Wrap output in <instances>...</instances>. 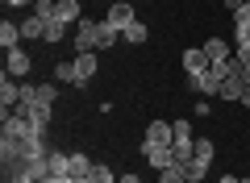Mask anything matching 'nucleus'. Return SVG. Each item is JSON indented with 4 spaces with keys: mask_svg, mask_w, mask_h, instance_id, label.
Masks as SVG:
<instances>
[{
    "mask_svg": "<svg viewBox=\"0 0 250 183\" xmlns=\"http://www.w3.org/2000/svg\"><path fill=\"white\" fill-rule=\"evenodd\" d=\"M96 42H100V21H75V54H88V50H96Z\"/></svg>",
    "mask_w": 250,
    "mask_h": 183,
    "instance_id": "1",
    "label": "nucleus"
},
{
    "mask_svg": "<svg viewBox=\"0 0 250 183\" xmlns=\"http://www.w3.org/2000/svg\"><path fill=\"white\" fill-rule=\"evenodd\" d=\"M108 25H113V29H121V34H125V29H129V25H134V21H138V13H134V0H121V4H108Z\"/></svg>",
    "mask_w": 250,
    "mask_h": 183,
    "instance_id": "2",
    "label": "nucleus"
},
{
    "mask_svg": "<svg viewBox=\"0 0 250 183\" xmlns=\"http://www.w3.org/2000/svg\"><path fill=\"white\" fill-rule=\"evenodd\" d=\"M142 158L154 171H167V166H175V146H146L142 142Z\"/></svg>",
    "mask_w": 250,
    "mask_h": 183,
    "instance_id": "3",
    "label": "nucleus"
},
{
    "mask_svg": "<svg viewBox=\"0 0 250 183\" xmlns=\"http://www.w3.org/2000/svg\"><path fill=\"white\" fill-rule=\"evenodd\" d=\"M142 142L146 146H175V129H171V121H150Z\"/></svg>",
    "mask_w": 250,
    "mask_h": 183,
    "instance_id": "4",
    "label": "nucleus"
},
{
    "mask_svg": "<svg viewBox=\"0 0 250 183\" xmlns=\"http://www.w3.org/2000/svg\"><path fill=\"white\" fill-rule=\"evenodd\" d=\"M17 104H21V83L4 71V75H0V108H4V113H13Z\"/></svg>",
    "mask_w": 250,
    "mask_h": 183,
    "instance_id": "5",
    "label": "nucleus"
},
{
    "mask_svg": "<svg viewBox=\"0 0 250 183\" xmlns=\"http://www.w3.org/2000/svg\"><path fill=\"white\" fill-rule=\"evenodd\" d=\"M96 67H100L96 50H88V54H75V75H80V83H75V87H88V83H92V75H96Z\"/></svg>",
    "mask_w": 250,
    "mask_h": 183,
    "instance_id": "6",
    "label": "nucleus"
},
{
    "mask_svg": "<svg viewBox=\"0 0 250 183\" xmlns=\"http://www.w3.org/2000/svg\"><path fill=\"white\" fill-rule=\"evenodd\" d=\"M179 59H184V71H188V75H200V71L213 67V62H208V54H205V46H192V50H184Z\"/></svg>",
    "mask_w": 250,
    "mask_h": 183,
    "instance_id": "7",
    "label": "nucleus"
},
{
    "mask_svg": "<svg viewBox=\"0 0 250 183\" xmlns=\"http://www.w3.org/2000/svg\"><path fill=\"white\" fill-rule=\"evenodd\" d=\"M4 71H9L13 79H21L29 71V54L21 50V46H17V50H4Z\"/></svg>",
    "mask_w": 250,
    "mask_h": 183,
    "instance_id": "8",
    "label": "nucleus"
},
{
    "mask_svg": "<svg viewBox=\"0 0 250 183\" xmlns=\"http://www.w3.org/2000/svg\"><path fill=\"white\" fill-rule=\"evenodd\" d=\"M205 54H208V62H229V59H233V46L225 42V38H208V42H205Z\"/></svg>",
    "mask_w": 250,
    "mask_h": 183,
    "instance_id": "9",
    "label": "nucleus"
},
{
    "mask_svg": "<svg viewBox=\"0 0 250 183\" xmlns=\"http://www.w3.org/2000/svg\"><path fill=\"white\" fill-rule=\"evenodd\" d=\"M46 171L59 175V179H71V154H59V150H50V154H46Z\"/></svg>",
    "mask_w": 250,
    "mask_h": 183,
    "instance_id": "10",
    "label": "nucleus"
},
{
    "mask_svg": "<svg viewBox=\"0 0 250 183\" xmlns=\"http://www.w3.org/2000/svg\"><path fill=\"white\" fill-rule=\"evenodd\" d=\"M0 46H4V50H17L21 46V21H4V25H0Z\"/></svg>",
    "mask_w": 250,
    "mask_h": 183,
    "instance_id": "11",
    "label": "nucleus"
},
{
    "mask_svg": "<svg viewBox=\"0 0 250 183\" xmlns=\"http://www.w3.org/2000/svg\"><path fill=\"white\" fill-rule=\"evenodd\" d=\"M54 17L62 21V25H71V21H83V9H80V0H59V13Z\"/></svg>",
    "mask_w": 250,
    "mask_h": 183,
    "instance_id": "12",
    "label": "nucleus"
},
{
    "mask_svg": "<svg viewBox=\"0 0 250 183\" xmlns=\"http://www.w3.org/2000/svg\"><path fill=\"white\" fill-rule=\"evenodd\" d=\"M242 92H246V83H242V75H229L221 83V100H242Z\"/></svg>",
    "mask_w": 250,
    "mask_h": 183,
    "instance_id": "13",
    "label": "nucleus"
},
{
    "mask_svg": "<svg viewBox=\"0 0 250 183\" xmlns=\"http://www.w3.org/2000/svg\"><path fill=\"white\" fill-rule=\"evenodd\" d=\"M62 38H67V25H62L59 17H54V21H46V34H42V42H50V46H59Z\"/></svg>",
    "mask_w": 250,
    "mask_h": 183,
    "instance_id": "14",
    "label": "nucleus"
},
{
    "mask_svg": "<svg viewBox=\"0 0 250 183\" xmlns=\"http://www.w3.org/2000/svg\"><path fill=\"white\" fill-rule=\"evenodd\" d=\"M92 158L88 154H71V179H83V175H92Z\"/></svg>",
    "mask_w": 250,
    "mask_h": 183,
    "instance_id": "15",
    "label": "nucleus"
},
{
    "mask_svg": "<svg viewBox=\"0 0 250 183\" xmlns=\"http://www.w3.org/2000/svg\"><path fill=\"white\" fill-rule=\"evenodd\" d=\"M117 38H121V29H113L108 21H100V42H96V50H113Z\"/></svg>",
    "mask_w": 250,
    "mask_h": 183,
    "instance_id": "16",
    "label": "nucleus"
},
{
    "mask_svg": "<svg viewBox=\"0 0 250 183\" xmlns=\"http://www.w3.org/2000/svg\"><path fill=\"white\" fill-rule=\"evenodd\" d=\"M121 38H125V42H129V46H142V42H146V38H150V29H146V25H142V21H134V25L125 29V34H121Z\"/></svg>",
    "mask_w": 250,
    "mask_h": 183,
    "instance_id": "17",
    "label": "nucleus"
},
{
    "mask_svg": "<svg viewBox=\"0 0 250 183\" xmlns=\"http://www.w3.org/2000/svg\"><path fill=\"white\" fill-rule=\"evenodd\" d=\"M46 34V21L42 17H25L21 21V38H42Z\"/></svg>",
    "mask_w": 250,
    "mask_h": 183,
    "instance_id": "18",
    "label": "nucleus"
},
{
    "mask_svg": "<svg viewBox=\"0 0 250 183\" xmlns=\"http://www.w3.org/2000/svg\"><path fill=\"white\" fill-rule=\"evenodd\" d=\"M54 83H80V75H75V62H59V67H54Z\"/></svg>",
    "mask_w": 250,
    "mask_h": 183,
    "instance_id": "19",
    "label": "nucleus"
},
{
    "mask_svg": "<svg viewBox=\"0 0 250 183\" xmlns=\"http://www.w3.org/2000/svg\"><path fill=\"white\" fill-rule=\"evenodd\" d=\"M159 183H188V166H167V171H159Z\"/></svg>",
    "mask_w": 250,
    "mask_h": 183,
    "instance_id": "20",
    "label": "nucleus"
},
{
    "mask_svg": "<svg viewBox=\"0 0 250 183\" xmlns=\"http://www.w3.org/2000/svg\"><path fill=\"white\" fill-rule=\"evenodd\" d=\"M54 13H59V0H34V17L54 21Z\"/></svg>",
    "mask_w": 250,
    "mask_h": 183,
    "instance_id": "21",
    "label": "nucleus"
},
{
    "mask_svg": "<svg viewBox=\"0 0 250 183\" xmlns=\"http://www.w3.org/2000/svg\"><path fill=\"white\" fill-rule=\"evenodd\" d=\"M208 166H213V163H208V158H192V163H188V179H200V183H205Z\"/></svg>",
    "mask_w": 250,
    "mask_h": 183,
    "instance_id": "22",
    "label": "nucleus"
},
{
    "mask_svg": "<svg viewBox=\"0 0 250 183\" xmlns=\"http://www.w3.org/2000/svg\"><path fill=\"white\" fill-rule=\"evenodd\" d=\"M229 67H233V75H238L242 67H250V42H246V46H238V50H233V59H229Z\"/></svg>",
    "mask_w": 250,
    "mask_h": 183,
    "instance_id": "23",
    "label": "nucleus"
},
{
    "mask_svg": "<svg viewBox=\"0 0 250 183\" xmlns=\"http://www.w3.org/2000/svg\"><path fill=\"white\" fill-rule=\"evenodd\" d=\"M88 179H92V183H117V175L108 171L104 163H96V166H92V175H88Z\"/></svg>",
    "mask_w": 250,
    "mask_h": 183,
    "instance_id": "24",
    "label": "nucleus"
},
{
    "mask_svg": "<svg viewBox=\"0 0 250 183\" xmlns=\"http://www.w3.org/2000/svg\"><path fill=\"white\" fill-rule=\"evenodd\" d=\"M196 158H208V163H213V158H217V146H213L208 138H196Z\"/></svg>",
    "mask_w": 250,
    "mask_h": 183,
    "instance_id": "25",
    "label": "nucleus"
},
{
    "mask_svg": "<svg viewBox=\"0 0 250 183\" xmlns=\"http://www.w3.org/2000/svg\"><path fill=\"white\" fill-rule=\"evenodd\" d=\"M171 129H175V142H192V125L188 121H175Z\"/></svg>",
    "mask_w": 250,
    "mask_h": 183,
    "instance_id": "26",
    "label": "nucleus"
},
{
    "mask_svg": "<svg viewBox=\"0 0 250 183\" xmlns=\"http://www.w3.org/2000/svg\"><path fill=\"white\" fill-rule=\"evenodd\" d=\"M38 92H42V100H50V104L59 100V83H38Z\"/></svg>",
    "mask_w": 250,
    "mask_h": 183,
    "instance_id": "27",
    "label": "nucleus"
},
{
    "mask_svg": "<svg viewBox=\"0 0 250 183\" xmlns=\"http://www.w3.org/2000/svg\"><path fill=\"white\" fill-rule=\"evenodd\" d=\"M4 4H9V9H25V4L34 9V0H4Z\"/></svg>",
    "mask_w": 250,
    "mask_h": 183,
    "instance_id": "28",
    "label": "nucleus"
},
{
    "mask_svg": "<svg viewBox=\"0 0 250 183\" xmlns=\"http://www.w3.org/2000/svg\"><path fill=\"white\" fill-rule=\"evenodd\" d=\"M242 4H246V0H225V9H229V13H238Z\"/></svg>",
    "mask_w": 250,
    "mask_h": 183,
    "instance_id": "29",
    "label": "nucleus"
},
{
    "mask_svg": "<svg viewBox=\"0 0 250 183\" xmlns=\"http://www.w3.org/2000/svg\"><path fill=\"white\" fill-rule=\"evenodd\" d=\"M117 183H142L138 175H117Z\"/></svg>",
    "mask_w": 250,
    "mask_h": 183,
    "instance_id": "30",
    "label": "nucleus"
},
{
    "mask_svg": "<svg viewBox=\"0 0 250 183\" xmlns=\"http://www.w3.org/2000/svg\"><path fill=\"white\" fill-rule=\"evenodd\" d=\"M242 108H250V87H246V92H242Z\"/></svg>",
    "mask_w": 250,
    "mask_h": 183,
    "instance_id": "31",
    "label": "nucleus"
},
{
    "mask_svg": "<svg viewBox=\"0 0 250 183\" xmlns=\"http://www.w3.org/2000/svg\"><path fill=\"white\" fill-rule=\"evenodd\" d=\"M221 183H242V179H238V175H221Z\"/></svg>",
    "mask_w": 250,
    "mask_h": 183,
    "instance_id": "32",
    "label": "nucleus"
},
{
    "mask_svg": "<svg viewBox=\"0 0 250 183\" xmlns=\"http://www.w3.org/2000/svg\"><path fill=\"white\" fill-rule=\"evenodd\" d=\"M42 183H67V179H59V175H46V179Z\"/></svg>",
    "mask_w": 250,
    "mask_h": 183,
    "instance_id": "33",
    "label": "nucleus"
},
{
    "mask_svg": "<svg viewBox=\"0 0 250 183\" xmlns=\"http://www.w3.org/2000/svg\"><path fill=\"white\" fill-rule=\"evenodd\" d=\"M67 183H92V179H88V175H83V179H67Z\"/></svg>",
    "mask_w": 250,
    "mask_h": 183,
    "instance_id": "34",
    "label": "nucleus"
},
{
    "mask_svg": "<svg viewBox=\"0 0 250 183\" xmlns=\"http://www.w3.org/2000/svg\"><path fill=\"white\" fill-rule=\"evenodd\" d=\"M108 4H121V0H108Z\"/></svg>",
    "mask_w": 250,
    "mask_h": 183,
    "instance_id": "35",
    "label": "nucleus"
},
{
    "mask_svg": "<svg viewBox=\"0 0 250 183\" xmlns=\"http://www.w3.org/2000/svg\"><path fill=\"white\" fill-rule=\"evenodd\" d=\"M188 183H200V179H188Z\"/></svg>",
    "mask_w": 250,
    "mask_h": 183,
    "instance_id": "36",
    "label": "nucleus"
},
{
    "mask_svg": "<svg viewBox=\"0 0 250 183\" xmlns=\"http://www.w3.org/2000/svg\"><path fill=\"white\" fill-rule=\"evenodd\" d=\"M242 183H250V179H242Z\"/></svg>",
    "mask_w": 250,
    "mask_h": 183,
    "instance_id": "37",
    "label": "nucleus"
}]
</instances>
